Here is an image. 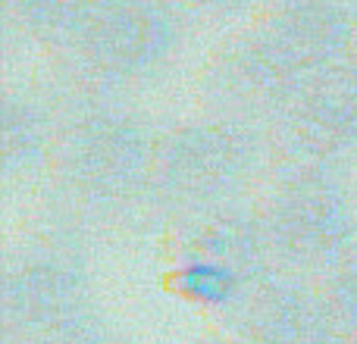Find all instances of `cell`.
<instances>
[{"instance_id":"1","label":"cell","mask_w":357,"mask_h":344,"mask_svg":"<svg viewBox=\"0 0 357 344\" xmlns=\"http://www.w3.org/2000/svg\"><path fill=\"white\" fill-rule=\"evenodd\" d=\"M56 107V138L44 191V222L79 244L157 219L151 163L160 132L129 97L47 91Z\"/></svg>"},{"instance_id":"2","label":"cell","mask_w":357,"mask_h":344,"mask_svg":"<svg viewBox=\"0 0 357 344\" xmlns=\"http://www.w3.org/2000/svg\"><path fill=\"white\" fill-rule=\"evenodd\" d=\"M354 31L351 0H264L204 60L201 110L266 129L304 81L348 60Z\"/></svg>"},{"instance_id":"3","label":"cell","mask_w":357,"mask_h":344,"mask_svg":"<svg viewBox=\"0 0 357 344\" xmlns=\"http://www.w3.org/2000/svg\"><path fill=\"white\" fill-rule=\"evenodd\" d=\"M251 201L279 272L323 282L357 241L354 188L342 166L273 160Z\"/></svg>"},{"instance_id":"4","label":"cell","mask_w":357,"mask_h":344,"mask_svg":"<svg viewBox=\"0 0 357 344\" xmlns=\"http://www.w3.org/2000/svg\"><path fill=\"white\" fill-rule=\"evenodd\" d=\"M188 29L178 0H94L47 91L132 97L169 69Z\"/></svg>"},{"instance_id":"5","label":"cell","mask_w":357,"mask_h":344,"mask_svg":"<svg viewBox=\"0 0 357 344\" xmlns=\"http://www.w3.org/2000/svg\"><path fill=\"white\" fill-rule=\"evenodd\" d=\"M273 166L264 125L207 116L185 119L157 135L151 163V203L157 222L254 197Z\"/></svg>"},{"instance_id":"6","label":"cell","mask_w":357,"mask_h":344,"mask_svg":"<svg viewBox=\"0 0 357 344\" xmlns=\"http://www.w3.org/2000/svg\"><path fill=\"white\" fill-rule=\"evenodd\" d=\"M98 310L85 244L41 222L6 247L0 272L3 338L50 332Z\"/></svg>"},{"instance_id":"7","label":"cell","mask_w":357,"mask_h":344,"mask_svg":"<svg viewBox=\"0 0 357 344\" xmlns=\"http://www.w3.org/2000/svg\"><path fill=\"white\" fill-rule=\"evenodd\" d=\"M273 160L342 166L357 157V69L348 60L307 79L266 123Z\"/></svg>"},{"instance_id":"8","label":"cell","mask_w":357,"mask_h":344,"mask_svg":"<svg viewBox=\"0 0 357 344\" xmlns=\"http://www.w3.org/2000/svg\"><path fill=\"white\" fill-rule=\"evenodd\" d=\"M235 344H348L320 282L266 269L216 316Z\"/></svg>"},{"instance_id":"9","label":"cell","mask_w":357,"mask_h":344,"mask_svg":"<svg viewBox=\"0 0 357 344\" xmlns=\"http://www.w3.org/2000/svg\"><path fill=\"white\" fill-rule=\"evenodd\" d=\"M167 260L216 263L248 279L273 269L251 197L167 222Z\"/></svg>"},{"instance_id":"10","label":"cell","mask_w":357,"mask_h":344,"mask_svg":"<svg viewBox=\"0 0 357 344\" xmlns=\"http://www.w3.org/2000/svg\"><path fill=\"white\" fill-rule=\"evenodd\" d=\"M56 107L47 91L6 88L0 97V166L6 185H29L50 169Z\"/></svg>"},{"instance_id":"11","label":"cell","mask_w":357,"mask_h":344,"mask_svg":"<svg viewBox=\"0 0 357 344\" xmlns=\"http://www.w3.org/2000/svg\"><path fill=\"white\" fill-rule=\"evenodd\" d=\"M91 3L94 0H3V16L22 41L56 56L79 35Z\"/></svg>"},{"instance_id":"12","label":"cell","mask_w":357,"mask_h":344,"mask_svg":"<svg viewBox=\"0 0 357 344\" xmlns=\"http://www.w3.org/2000/svg\"><path fill=\"white\" fill-rule=\"evenodd\" d=\"M348 344H357V241L339 266L320 282Z\"/></svg>"},{"instance_id":"13","label":"cell","mask_w":357,"mask_h":344,"mask_svg":"<svg viewBox=\"0 0 357 344\" xmlns=\"http://www.w3.org/2000/svg\"><path fill=\"white\" fill-rule=\"evenodd\" d=\"M3 344H126L119 329L104 320V313H91L79 322L50 329V332L25 335V338H3Z\"/></svg>"},{"instance_id":"14","label":"cell","mask_w":357,"mask_h":344,"mask_svg":"<svg viewBox=\"0 0 357 344\" xmlns=\"http://www.w3.org/2000/svg\"><path fill=\"white\" fill-rule=\"evenodd\" d=\"M188 10V16L204 19H235L254 6V0H178Z\"/></svg>"},{"instance_id":"15","label":"cell","mask_w":357,"mask_h":344,"mask_svg":"<svg viewBox=\"0 0 357 344\" xmlns=\"http://www.w3.org/2000/svg\"><path fill=\"white\" fill-rule=\"evenodd\" d=\"M191 344H235L232 338H226V335H207V338H197Z\"/></svg>"},{"instance_id":"16","label":"cell","mask_w":357,"mask_h":344,"mask_svg":"<svg viewBox=\"0 0 357 344\" xmlns=\"http://www.w3.org/2000/svg\"><path fill=\"white\" fill-rule=\"evenodd\" d=\"M348 63L357 69V31H354V38H351V47H348Z\"/></svg>"}]
</instances>
